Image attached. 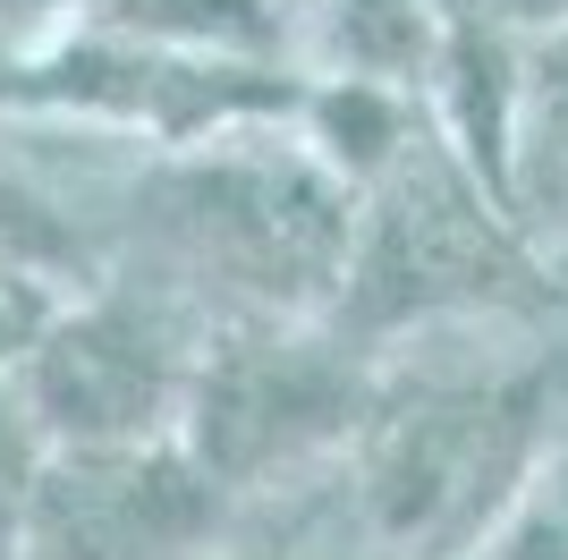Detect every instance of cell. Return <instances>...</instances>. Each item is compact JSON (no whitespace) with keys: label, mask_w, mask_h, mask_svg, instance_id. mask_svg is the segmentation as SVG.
Returning <instances> with one entry per match:
<instances>
[{"label":"cell","mask_w":568,"mask_h":560,"mask_svg":"<svg viewBox=\"0 0 568 560\" xmlns=\"http://www.w3.org/2000/svg\"><path fill=\"white\" fill-rule=\"evenodd\" d=\"M195 357L144 314L136 298H69L43 323V340L18 357L9 399L43 450H128L170 442L187 417Z\"/></svg>","instance_id":"cell-4"},{"label":"cell","mask_w":568,"mask_h":560,"mask_svg":"<svg viewBox=\"0 0 568 560\" xmlns=\"http://www.w3.org/2000/svg\"><path fill=\"white\" fill-rule=\"evenodd\" d=\"M544 306L551 289L518 238V204L458 153L442 119H425L416 144L356 196V256L332 323L348 340H390V331L509 323Z\"/></svg>","instance_id":"cell-2"},{"label":"cell","mask_w":568,"mask_h":560,"mask_svg":"<svg viewBox=\"0 0 568 560\" xmlns=\"http://www.w3.org/2000/svg\"><path fill=\"white\" fill-rule=\"evenodd\" d=\"M213 527L221 484L179 433L128 450H43L26 492V543L43 560H179Z\"/></svg>","instance_id":"cell-6"},{"label":"cell","mask_w":568,"mask_h":560,"mask_svg":"<svg viewBox=\"0 0 568 560\" xmlns=\"http://www.w3.org/2000/svg\"><path fill=\"white\" fill-rule=\"evenodd\" d=\"M85 9L94 0H0V34L26 51H43L51 34H69V26H85Z\"/></svg>","instance_id":"cell-11"},{"label":"cell","mask_w":568,"mask_h":560,"mask_svg":"<svg viewBox=\"0 0 568 560\" xmlns=\"http://www.w3.org/2000/svg\"><path fill=\"white\" fill-rule=\"evenodd\" d=\"M85 26L221 60H297V0H94Z\"/></svg>","instance_id":"cell-8"},{"label":"cell","mask_w":568,"mask_h":560,"mask_svg":"<svg viewBox=\"0 0 568 560\" xmlns=\"http://www.w3.org/2000/svg\"><path fill=\"white\" fill-rule=\"evenodd\" d=\"M69 306V280L34 272V263H0V382L18 373V357L43 340V323Z\"/></svg>","instance_id":"cell-10"},{"label":"cell","mask_w":568,"mask_h":560,"mask_svg":"<svg viewBox=\"0 0 568 560\" xmlns=\"http://www.w3.org/2000/svg\"><path fill=\"white\" fill-rule=\"evenodd\" d=\"M526 417H535V391L518 373H467L399 408H374V433H365L374 518L407 543H467L493 518L500 484L526 467Z\"/></svg>","instance_id":"cell-5"},{"label":"cell","mask_w":568,"mask_h":560,"mask_svg":"<svg viewBox=\"0 0 568 560\" xmlns=\"http://www.w3.org/2000/svg\"><path fill=\"white\" fill-rule=\"evenodd\" d=\"M356 417H365V373L348 357V331H314V314H246L195 349L179 442L221 492H246L348 442Z\"/></svg>","instance_id":"cell-3"},{"label":"cell","mask_w":568,"mask_h":560,"mask_svg":"<svg viewBox=\"0 0 568 560\" xmlns=\"http://www.w3.org/2000/svg\"><path fill=\"white\" fill-rule=\"evenodd\" d=\"M442 9L467 26H544V34L568 26V0H442Z\"/></svg>","instance_id":"cell-12"},{"label":"cell","mask_w":568,"mask_h":560,"mask_svg":"<svg viewBox=\"0 0 568 560\" xmlns=\"http://www.w3.org/2000/svg\"><path fill=\"white\" fill-rule=\"evenodd\" d=\"M144 196L170 256L195 280H221L237 314H332L348 289L365 187L323 162L297 111L162 144Z\"/></svg>","instance_id":"cell-1"},{"label":"cell","mask_w":568,"mask_h":560,"mask_svg":"<svg viewBox=\"0 0 568 560\" xmlns=\"http://www.w3.org/2000/svg\"><path fill=\"white\" fill-rule=\"evenodd\" d=\"M0 263H34V272H60V280L85 263V247L60 221V204L34 196L26 179H9V170H0Z\"/></svg>","instance_id":"cell-9"},{"label":"cell","mask_w":568,"mask_h":560,"mask_svg":"<svg viewBox=\"0 0 568 560\" xmlns=\"http://www.w3.org/2000/svg\"><path fill=\"white\" fill-rule=\"evenodd\" d=\"M442 43H450V9L442 0H306L297 9V60H306V77L433 86Z\"/></svg>","instance_id":"cell-7"}]
</instances>
